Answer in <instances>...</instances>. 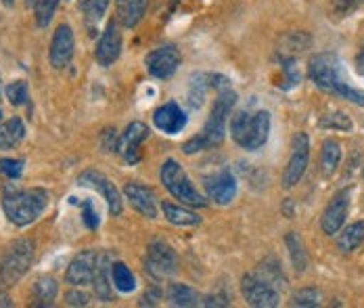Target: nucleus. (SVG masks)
Returning <instances> with one entry per match:
<instances>
[{"mask_svg": "<svg viewBox=\"0 0 364 308\" xmlns=\"http://www.w3.org/2000/svg\"><path fill=\"white\" fill-rule=\"evenodd\" d=\"M308 78L328 95L346 99L358 107H364V90L356 88L346 74L341 59L335 53H318L308 63Z\"/></svg>", "mask_w": 364, "mask_h": 308, "instance_id": "1", "label": "nucleus"}, {"mask_svg": "<svg viewBox=\"0 0 364 308\" xmlns=\"http://www.w3.org/2000/svg\"><path fill=\"white\" fill-rule=\"evenodd\" d=\"M237 103V92L228 86V88H222L218 90V99L210 112V116L203 124V130L188 139L184 145H182V152L186 155L199 154V152H205V149H214L218 147L220 143L224 141V134H226V122L228 116L232 114V107Z\"/></svg>", "mask_w": 364, "mask_h": 308, "instance_id": "2", "label": "nucleus"}, {"mask_svg": "<svg viewBox=\"0 0 364 308\" xmlns=\"http://www.w3.org/2000/svg\"><path fill=\"white\" fill-rule=\"evenodd\" d=\"M50 195L44 189H19L6 185L2 189V210L15 227H28L48 208Z\"/></svg>", "mask_w": 364, "mask_h": 308, "instance_id": "3", "label": "nucleus"}, {"mask_svg": "<svg viewBox=\"0 0 364 308\" xmlns=\"http://www.w3.org/2000/svg\"><path fill=\"white\" fill-rule=\"evenodd\" d=\"M270 134V114L264 110L257 112H237L230 120V137L232 141L245 149V152H257L266 145Z\"/></svg>", "mask_w": 364, "mask_h": 308, "instance_id": "4", "label": "nucleus"}, {"mask_svg": "<svg viewBox=\"0 0 364 308\" xmlns=\"http://www.w3.org/2000/svg\"><path fill=\"white\" fill-rule=\"evenodd\" d=\"M159 181H161V185L170 191V195L174 199L181 201L182 206H188V208H203V206H208L205 197L195 189V185L191 183L188 174L184 172V168L176 159H166L161 164Z\"/></svg>", "mask_w": 364, "mask_h": 308, "instance_id": "5", "label": "nucleus"}, {"mask_svg": "<svg viewBox=\"0 0 364 308\" xmlns=\"http://www.w3.org/2000/svg\"><path fill=\"white\" fill-rule=\"evenodd\" d=\"M34 262V241L17 239L0 260V283L4 287L15 285Z\"/></svg>", "mask_w": 364, "mask_h": 308, "instance_id": "6", "label": "nucleus"}, {"mask_svg": "<svg viewBox=\"0 0 364 308\" xmlns=\"http://www.w3.org/2000/svg\"><path fill=\"white\" fill-rule=\"evenodd\" d=\"M176 269H178V256L172 250V245H168L166 241H153L146 248L145 270L151 279L164 281L172 277Z\"/></svg>", "mask_w": 364, "mask_h": 308, "instance_id": "7", "label": "nucleus"}, {"mask_svg": "<svg viewBox=\"0 0 364 308\" xmlns=\"http://www.w3.org/2000/svg\"><path fill=\"white\" fill-rule=\"evenodd\" d=\"M241 296L243 300L255 308H274L279 307V300H281V294L277 287H272L266 279H262L257 272H250V275H243L241 283Z\"/></svg>", "mask_w": 364, "mask_h": 308, "instance_id": "8", "label": "nucleus"}, {"mask_svg": "<svg viewBox=\"0 0 364 308\" xmlns=\"http://www.w3.org/2000/svg\"><path fill=\"white\" fill-rule=\"evenodd\" d=\"M308 164H310V139L306 132H299L293 139L291 155H289V161H287L283 176H281L283 189H293L304 179Z\"/></svg>", "mask_w": 364, "mask_h": 308, "instance_id": "9", "label": "nucleus"}, {"mask_svg": "<svg viewBox=\"0 0 364 308\" xmlns=\"http://www.w3.org/2000/svg\"><path fill=\"white\" fill-rule=\"evenodd\" d=\"M145 65L149 76L159 78V80L172 78L181 65V53L174 44L157 46L145 57Z\"/></svg>", "mask_w": 364, "mask_h": 308, "instance_id": "10", "label": "nucleus"}, {"mask_svg": "<svg viewBox=\"0 0 364 308\" xmlns=\"http://www.w3.org/2000/svg\"><path fill=\"white\" fill-rule=\"evenodd\" d=\"M77 185L101 193V195L105 197L107 206H109L111 216H119V214H122V195L117 191L115 183H111L105 174H101V172H97V170H84V172L77 176Z\"/></svg>", "mask_w": 364, "mask_h": 308, "instance_id": "11", "label": "nucleus"}, {"mask_svg": "<svg viewBox=\"0 0 364 308\" xmlns=\"http://www.w3.org/2000/svg\"><path fill=\"white\" fill-rule=\"evenodd\" d=\"M350 203H352V191L350 189H341L333 195V199L328 201V206L323 212L321 218V227L327 235H335L341 231V227L346 225L348 212H350Z\"/></svg>", "mask_w": 364, "mask_h": 308, "instance_id": "12", "label": "nucleus"}, {"mask_svg": "<svg viewBox=\"0 0 364 308\" xmlns=\"http://www.w3.org/2000/svg\"><path fill=\"white\" fill-rule=\"evenodd\" d=\"M73 51H75V38H73L72 28L68 23H61L50 40V65L55 70H65L73 59Z\"/></svg>", "mask_w": 364, "mask_h": 308, "instance_id": "13", "label": "nucleus"}, {"mask_svg": "<svg viewBox=\"0 0 364 308\" xmlns=\"http://www.w3.org/2000/svg\"><path fill=\"white\" fill-rule=\"evenodd\" d=\"M205 193H208V199H212L214 203L228 206L237 195V179H235L232 170L224 168L216 174L208 176L205 179Z\"/></svg>", "mask_w": 364, "mask_h": 308, "instance_id": "14", "label": "nucleus"}, {"mask_svg": "<svg viewBox=\"0 0 364 308\" xmlns=\"http://www.w3.org/2000/svg\"><path fill=\"white\" fill-rule=\"evenodd\" d=\"M97 258H99V254L95 250L80 252L65 270V281L73 287L90 285L95 279V270H97Z\"/></svg>", "mask_w": 364, "mask_h": 308, "instance_id": "15", "label": "nucleus"}, {"mask_svg": "<svg viewBox=\"0 0 364 308\" xmlns=\"http://www.w3.org/2000/svg\"><path fill=\"white\" fill-rule=\"evenodd\" d=\"M149 139V126L143 122H132L122 139L117 141V154L124 155L128 164H139L141 161V145Z\"/></svg>", "mask_w": 364, "mask_h": 308, "instance_id": "16", "label": "nucleus"}, {"mask_svg": "<svg viewBox=\"0 0 364 308\" xmlns=\"http://www.w3.org/2000/svg\"><path fill=\"white\" fill-rule=\"evenodd\" d=\"M122 53V34L115 26V21L107 23V28L103 30L101 38L97 40V46H95V59L99 65L103 68H109L111 63L117 61Z\"/></svg>", "mask_w": 364, "mask_h": 308, "instance_id": "17", "label": "nucleus"}, {"mask_svg": "<svg viewBox=\"0 0 364 308\" xmlns=\"http://www.w3.org/2000/svg\"><path fill=\"white\" fill-rule=\"evenodd\" d=\"M124 195H126L128 203L132 206V210H136L141 216L157 218V197H155L153 189H149L146 185H141V183H128L124 187Z\"/></svg>", "mask_w": 364, "mask_h": 308, "instance_id": "18", "label": "nucleus"}, {"mask_svg": "<svg viewBox=\"0 0 364 308\" xmlns=\"http://www.w3.org/2000/svg\"><path fill=\"white\" fill-rule=\"evenodd\" d=\"M186 122H188V117H186V114L182 112L174 101L164 103V105L157 107L155 114H153V124H155V128L161 130V132H166V134H178V132H182L184 126H186Z\"/></svg>", "mask_w": 364, "mask_h": 308, "instance_id": "19", "label": "nucleus"}, {"mask_svg": "<svg viewBox=\"0 0 364 308\" xmlns=\"http://www.w3.org/2000/svg\"><path fill=\"white\" fill-rule=\"evenodd\" d=\"M149 0H115V19L124 28H134L145 17Z\"/></svg>", "mask_w": 364, "mask_h": 308, "instance_id": "20", "label": "nucleus"}, {"mask_svg": "<svg viewBox=\"0 0 364 308\" xmlns=\"http://www.w3.org/2000/svg\"><path fill=\"white\" fill-rule=\"evenodd\" d=\"M92 285H95V294H97V298H99V300H103V302H111V298H113V281H111L109 254H99Z\"/></svg>", "mask_w": 364, "mask_h": 308, "instance_id": "21", "label": "nucleus"}, {"mask_svg": "<svg viewBox=\"0 0 364 308\" xmlns=\"http://www.w3.org/2000/svg\"><path fill=\"white\" fill-rule=\"evenodd\" d=\"M159 208H161L166 221L172 223V225H176V227H195V225L201 223V218L193 210H188L184 206H176V203H170V201H161Z\"/></svg>", "mask_w": 364, "mask_h": 308, "instance_id": "22", "label": "nucleus"}, {"mask_svg": "<svg viewBox=\"0 0 364 308\" xmlns=\"http://www.w3.org/2000/svg\"><path fill=\"white\" fill-rule=\"evenodd\" d=\"M26 137V126L21 117H11L0 124V149L17 147Z\"/></svg>", "mask_w": 364, "mask_h": 308, "instance_id": "23", "label": "nucleus"}, {"mask_svg": "<svg viewBox=\"0 0 364 308\" xmlns=\"http://www.w3.org/2000/svg\"><path fill=\"white\" fill-rule=\"evenodd\" d=\"M168 300H170V304L181 308L199 307L201 304L199 292H195L191 285H184V283H170V287H168Z\"/></svg>", "mask_w": 364, "mask_h": 308, "instance_id": "24", "label": "nucleus"}, {"mask_svg": "<svg viewBox=\"0 0 364 308\" xmlns=\"http://www.w3.org/2000/svg\"><path fill=\"white\" fill-rule=\"evenodd\" d=\"M364 241V221L358 223H352L350 227H346L343 231L339 233L337 237V248L343 252V254H350L354 250H358Z\"/></svg>", "mask_w": 364, "mask_h": 308, "instance_id": "25", "label": "nucleus"}, {"mask_svg": "<svg viewBox=\"0 0 364 308\" xmlns=\"http://www.w3.org/2000/svg\"><path fill=\"white\" fill-rule=\"evenodd\" d=\"M111 281L113 287L122 294H130L136 290V277L124 262H111Z\"/></svg>", "mask_w": 364, "mask_h": 308, "instance_id": "26", "label": "nucleus"}, {"mask_svg": "<svg viewBox=\"0 0 364 308\" xmlns=\"http://www.w3.org/2000/svg\"><path fill=\"white\" fill-rule=\"evenodd\" d=\"M341 161V145L335 139H327L323 143V152H321V168L325 176H333L337 166Z\"/></svg>", "mask_w": 364, "mask_h": 308, "instance_id": "27", "label": "nucleus"}, {"mask_svg": "<svg viewBox=\"0 0 364 308\" xmlns=\"http://www.w3.org/2000/svg\"><path fill=\"white\" fill-rule=\"evenodd\" d=\"M310 46V36L304 32H291L283 38V44L279 46V57L281 59H295L297 53Z\"/></svg>", "mask_w": 364, "mask_h": 308, "instance_id": "28", "label": "nucleus"}, {"mask_svg": "<svg viewBox=\"0 0 364 308\" xmlns=\"http://www.w3.org/2000/svg\"><path fill=\"white\" fill-rule=\"evenodd\" d=\"M285 243H287V250H289V256H291L293 269L297 272H304L308 267V254H306V248H304V241L297 233H287L285 237Z\"/></svg>", "mask_w": 364, "mask_h": 308, "instance_id": "29", "label": "nucleus"}, {"mask_svg": "<svg viewBox=\"0 0 364 308\" xmlns=\"http://www.w3.org/2000/svg\"><path fill=\"white\" fill-rule=\"evenodd\" d=\"M262 279H266L272 287H277L279 292L287 287V277L283 275V270L279 267V262L274 258H268L266 262H262L255 270Z\"/></svg>", "mask_w": 364, "mask_h": 308, "instance_id": "30", "label": "nucleus"}, {"mask_svg": "<svg viewBox=\"0 0 364 308\" xmlns=\"http://www.w3.org/2000/svg\"><path fill=\"white\" fill-rule=\"evenodd\" d=\"M214 88V76H205V74H199V76L193 78L191 82V90H188V103L191 107H201L203 103V97H205V90L208 88Z\"/></svg>", "mask_w": 364, "mask_h": 308, "instance_id": "31", "label": "nucleus"}, {"mask_svg": "<svg viewBox=\"0 0 364 308\" xmlns=\"http://www.w3.org/2000/svg\"><path fill=\"white\" fill-rule=\"evenodd\" d=\"M57 281L53 277H40L34 285V296H36L38 304L42 307H50L53 300L57 298Z\"/></svg>", "mask_w": 364, "mask_h": 308, "instance_id": "32", "label": "nucleus"}, {"mask_svg": "<svg viewBox=\"0 0 364 308\" xmlns=\"http://www.w3.org/2000/svg\"><path fill=\"white\" fill-rule=\"evenodd\" d=\"M111 0H80V11L84 13V19L88 26H95L103 19Z\"/></svg>", "mask_w": 364, "mask_h": 308, "instance_id": "33", "label": "nucleus"}, {"mask_svg": "<svg viewBox=\"0 0 364 308\" xmlns=\"http://www.w3.org/2000/svg\"><path fill=\"white\" fill-rule=\"evenodd\" d=\"M28 6L34 9V17L40 28H46L59 6V0H28Z\"/></svg>", "mask_w": 364, "mask_h": 308, "instance_id": "34", "label": "nucleus"}, {"mask_svg": "<svg viewBox=\"0 0 364 308\" xmlns=\"http://www.w3.org/2000/svg\"><path fill=\"white\" fill-rule=\"evenodd\" d=\"M6 99L11 105L19 107V105H26L28 99H30V92H28V82L23 80H17V82H11L6 86Z\"/></svg>", "mask_w": 364, "mask_h": 308, "instance_id": "35", "label": "nucleus"}, {"mask_svg": "<svg viewBox=\"0 0 364 308\" xmlns=\"http://www.w3.org/2000/svg\"><path fill=\"white\" fill-rule=\"evenodd\" d=\"M321 128H327V130H352V120L350 116H346L343 112H333L327 116L321 117Z\"/></svg>", "mask_w": 364, "mask_h": 308, "instance_id": "36", "label": "nucleus"}, {"mask_svg": "<svg viewBox=\"0 0 364 308\" xmlns=\"http://www.w3.org/2000/svg\"><path fill=\"white\" fill-rule=\"evenodd\" d=\"M323 300V294L316 287H304L297 294H293V307H318Z\"/></svg>", "mask_w": 364, "mask_h": 308, "instance_id": "37", "label": "nucleus"}, {"mask_svg": "<svg viewBox=\"0 0 364 308\" xmlns=\"http://www.w3.org/2000/svg\"><path fill=\"white\" fill-rule=\"evenodd\" d=\"M80 206H82V221H84V225H86L90 231L99 229V225H101V218H99V212L95 210L92 201H90V199H84Z\"/></svg>", "mask_w": 364, "mask_h": 308, "instance_id": "38", "label": "nucleus"}, {"mask_svg": "<svg viewBox=\"0 0 364 308\" xmlns=\"http://www.w3.org/2000/svg\"><path fill=\"white\" fill-rule=\"evenodd\" d=\"M0 172L11 181L19 179L23 172V159H0Z\"/></svg>", "mask_w": 364, "mask_h": 308, "instance_id": "39", "label": "nucleus"}, {"mask_svg": "<svg viewBox=\"0 0 364 308\" xmlns=\"http://www.w3.org/2000/svg\"><path fill=\"white\" fill-rule=\"evenodd\" d=\"M364 4V0H333V11L337 13V15H350V13H354L356 9H360Z\"/></svg>", "mask_w": 364, "mask_h": 308, "instance_id": "40", "label": "nucleus"}, {"mask_svg": "<svg viewBox=\"0 0 364 308\" xmlns=\"http://www.w3.org/2000/svg\"><path fill=\"white\" fill-rule=\"evenodd\" d=\"M88 300H90V298H88V294H84V292H75V290H72V292L65 294V302L72 304V307H86Z\"/></svg>", "mask_w": 364, "mask_h": 308, "instance_id": "41", "label": "nucleus"}, {"mask_svg": "<svg viewBox=\"0 0 364 308\" xmlns=\"http://www.w3.org/2000/svg\"><path fill=\"white\" fill-rule=\"evenodd\" d=\"M157 300H161V292L157 287H151V292H146L141 298V307H155Z\"/></svg>", "mask_w": 364, "mask_h": 308, "instance_id": "42", "label": "nucleus"}, {"mask_svg": "<svg viewBox=\"0 0 364 308\" xmlns=\"http://www.w3.org/2000/svg\"><path fill=\"white\" fill-rule=\"evenodd\" d=\"M356 70H358V74H360V76H364V46L360 48L358 57H356Z\"/></svg>", "mask_w": 364, "mask_h": 308, "instance_id": "43", "label": "nucleus"}, {"mask_svg": "<svg viewBox=\"0 0 364 308\" xmlns=\"http://www.w3.org/2000/svg\"><path fill=\"white\" fill-rule=\"evenodd\" d=\"M285 210H287V216L291 218V216H293V203H291V199H287V206H285Z\"/></svg>", "mask_w": 364, "mask_h": 308, "instance_id": "44", "label": "nucleus"}, {"mask_svg": "<svg viewBox=\"0 0 364 308\" xmlns=\"http://www.w3.org/2000/svg\"><path fill=\"white\" fill-rule=\"evenodd\" d=\"M2 2H4L6 6H13V4H15V0H2Z\"/></svg>", "mask_w": 364, "mask_h": 308, "instance_id": "45", "label": "nucleus"}, {"mask_svg": "<svg viewBox=\"0 0 364 308\" xmlns=\"http://www.w3.org/2000/svg\"><path fill=\"white\" fill-rule=\"evenodd\" d=\"M363 179H364V166H363Z\"/></svg>", "mask_w": 364, "mask_h": 308, "instance_id": "46", "label": "nucleus"}, {"mask_svg": "<svg viewBox=\"0 0 364 308\" xmlns=\"http://www.w3.org/2000/svg\"><path fill=\"white\" fill-rule=\"evenodd\" d=\"M0 117H2V110H0Z\"/></svg>", "mask_w": 364, "mask_h": 308, "instance_id": "47", "label": "nucleus"}]
</instances>
